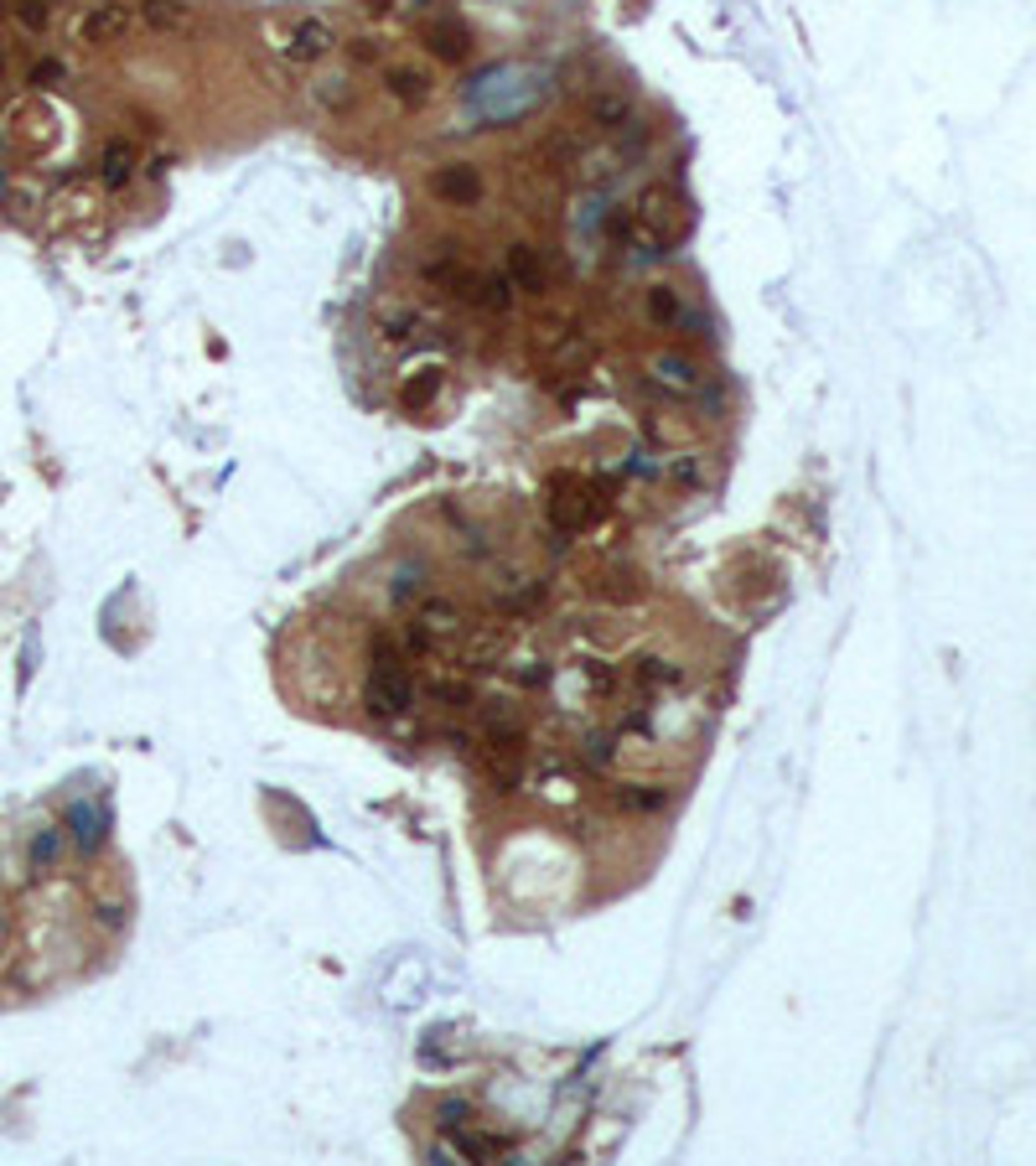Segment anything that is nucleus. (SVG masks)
<instances>
[{"label":"nucleus","mask_w":1036,"mask_h":1166,"mask_svg":"<svg viewBox=\"0 0 1036 1166\" xmlns=\"http://www.w3.org/2000/svg\"><path fill=\"white\" fill-rule=\"evenodd\" d=\"M410 674H405V658H399V649H394L389 638H379L373 643V669H369V685H363V706H369L373 721H394V715H405V706H410Z\"/></svg>","instance_id":"nucleus-1"},{"label":"nucleus","mask_w":1036,"mask_h":1166,"mask_svg":"<svg viewBox=\"0 0 1036 1166\" xmlns=\"http://www.w3.org/2000/svg\"><path fill=\"white\" fill-rule=\"evenodd\" d=\"M549 524L560 534H586L596 518H602V488L581 473H555L549 477Z\"/></svg>","instance_id":"nucleus-2"},{"label":"nucleus","mask_w":1036,"mask_h":1166,"mask_svg":"<svg viewBox=\"0 0 1036 1166\" xmlns=\"http://www.w3.org/2000/svg\"><path fill=\"white\" fill-rule=\"evenodd\" d=\"M638 229L653 249H674L689 229V202L674 193V187H648L638 198Z\"/></svg>","instance_id":"nucleus-3"},{"label":"nucleus","mask_w":1036,"mask_h":1166,"mask_svg":"<svg viewBox=\"0 0 1036 1166\" xmlns=\"http://www.w3.org/2000/svg\"><path fill=\"white\" fill-rule=\"evenodd\" d=\"M270 42H275V53H280L286 62H295V68H312V62H322V58H333V53H337V32L327 26V21H316V16L286 21L280 32H270Z\"/></svg>","instance_id":"nucleus-4"},{"label":"nucleus","mask_w":1036,"mask_h":1166,"mask_svg":"<svg viewBox=\"0 0 1036 1166\" xmlns=\"http://www.w3.org/2000/svg\"><path fill=\"white\" fill-rule=\"evenodd\" d=\"M130 32H140V11L130 0H98L94 11H83V21H79L83 47H115Z\"/></svg>","instance_id":"nucleus-5"},{"label":"nucleus","mask_w":1036,"mask_h":1166,"mask_svg":"<svg viewBox=\"0 0 1036 1166\" xmlns=\"http://www.w3.org/2000/svg\"><path fill=\"white\" fill-rule=\"evenodd\" d=\"M379 83H384V94H389L399 109H426V104L435 100L431 68H420V62H384V68H379Z\"/></svg>","instance_id":"nucleus-6"},{"label":"nucleus","mask_w":1036,"mask_h":1166,"mask_svg":"<svg viewBox=\"0 0 1036 1166\" xmlns=\"http://www.w3.org/2000/svg\"><path fill=\"white\" fill-rule=\"evenodd\" d=\"M420 42L435 62H467L472 58V26L456 16H435L420 26Z\"/></svg>","instance_id":"nucleus-7"},{"label":"nucleus","mask_w":1036,"mask_h":1166,"mask_svg":"<svg viewBox=\"0 0 1036 1166\" xmlns=\"http://www.w3.org/2000/svg\"><path fill=\"white\" fill-rule=\"evenodd\" d=\"M591 363V337L581 327H555L545 337V374H581Z\"/></svg>","instance_id":"nucleus-8"},{"label":"nucleus","mask_w":1036,"mask_h":1166,"mask_svg":"<svg viewBox=\"0 0 1036 1166\" xmlns=\"http://www.w3.org/2000/svg\"><path fill=\"white\" fill-rule=\"evenodd\" d=\"M431 193L446 208H472V202H482V172L467 166V161H451V166H441L431 177Z\"/></svg>","instance_id":"nucleus-9"},{"label":"nucleus","mask_w":1036,"mask_h":1166,"mask_svg":"<svg viewBox=\"0 0 1036 1166\" xmlns=\"http://www.w3.org/2000/svg\"><path fill=\"white\" fill-rule=\"evenodd\" d=\"M136 166H140V145L130 136H115L98 145V182L104 187H125V182L136 177Z\"/></svg>","instance_id":"nucleus-10"},{"label":"nucleus","mask_w":1036,"mask_h":1166,"mask_svg":"<svg viewBox=\"0 0 1036 1166\" xmlns=\"http://www.w3.org/2000/svg\"><path fill=\"white\" fill-rule=\"evenodd\" d=\"M503 276H509L513 291H524V296H545V285H549V270H545V259H539L534 244H509V270H503Z\"/></svg>","instance_id":"nucleus-11"},{"label":"nucleus","mask_w":1036,"mask_h":1166,"mask_svg":"<svg viewBox=\"0 0 1036 1166\" xmlns=\"http://www.w3.org/2000/svg\"><path fill=\"white\" fill-rule=\"evenodd\" d=\"M441 384H446V369H435V363L415 369V374L399 384V410H405V416H426L435 399H441Z\"/></svg>","instance_id":"nucleus-12"},{"label":"nucleus","mask_w":1036,"mask_h":1166,"mask_svg":"<svg viewBox=\"0 0 1036 1166\" xmlns=\"http://www.w3.org/2000/svg\"><path fill=\"white\" fill-rule=\"evenodd\" d=\"M591 592L602 596V602L627 607V602L643 596V575L632 571V565H596V571H591Z\"/></svg>","instance_id":"nucleus-13"},{"label":"nucleus","mask_w":1036,"mask_h":1166,"mask_svg":"<svg viewBox=\"0 0 1036 1166\" xmlns=\"http://www.w3.org/2000/svg\"><path fill=\"white\" fill-rule=\"evenodd\" d=\"M648 378L664 384V389H674V395L700 389V369H695V358H685V353H653L648 358Z\"/></svg>","instance_id":"nucleus-14"},{"label":"nucleus","mask_w":1036,"mask_h":1166,"mask_svg":"<svg viewBox=\"0 0 1036 1166\" xmlns=\"http://www.w3.org/2000/svg\"><path fill=\"white\" fill-rule=\"evenodd\" d=\"M462 301L482 306V312H509V306H513V280L509 276H492V270H472Z\"/></svg>","instance_id":"nucleus-15"},{"label":"nucleus","mask_w":1036,"mask_h":1166,"mask_svg":"<svg viewBox=\"0 0 1036 1166\" xmlns=\"http://www.w3.org/2000/svg\"><path fill=\"white\" fill-rule=\"evenodd\" d=\"M467 265L456 259V249H441V255H431L426 265H420V280L426 285H435V291H446V296H456L462 301V291H467Z\"/></svg>","instance_id":"nucleus-16"},{"label":"nucleus","mask_w":1036,"mask_h":1166,"mask_svg":"<svg viewBox=\"0 0 1036 1166\" xmlns=\"http://www.w3.org/2000/svg\"><path fill=\"white\" fill-rule=\"evenodd\" d=\"M451 1146H456V1156H467V1162H498V1156H509L513 1141L509 1135H492V1130H451Z\"/></svg>","instance_id":"nucleus-17"},{"label":"nucleus","mask_w":1036,"mask_h":1166,"mask_svg":"<svg viewBox=\"0 0 1036 1166\" xmlns=\"http://www.w3.org/2000/svg\"><path fill=\"white\" fill-rule=\"evenodd\" d=\"M140 26L151 32H187L193 26V5L187 0H140Z\"/></svg>","instance_id":"nucleus-18"},{"label":"nucleus","mask_w":1036,"mask_h":1166,"mask_svg":"<svg viewBox=\"0 0 1036 1166\" xmlns=\"http://www.w3.org/2000/svg\"><path fill=\"white\" fill-rule=\"evenodd\" d=\"M632 115H638V104H632V94H622V89H606V94L591 100V125H602V130H612V136L627 130Z\"/></svg>","instance_id":"nucleus-19"},{"label":"nucleus","mask_w":1036,"mask_h":1166,"mask_svg":"<svg viewBox=\"0 0 1036 1166\" xmlns=\"http://www.w3.org/2000/svg\"><path fill=\"white\" fill-rule=\"evenodd\" d=\"M68 830H73V846H79L83 855H94V850L104 846V809L73 804V809H68Z\"/></svg>","instance_id":"nucleus-20"},{"label":"nucleus","mask_w":1036,"mask_h":1166,"mask_svg":"<svg viewBox=\"0 0 1036 1166\" xmlns=\"http://www.w3.org/2000/svg\"><path fill=\"white\" fill-rule=\"evenodd\" d=\"M312 104H316V109H327V115H348L352 104H358V83L342 79V73H333V79L312 83Z\"/></svg>","instance_id":"nucleus-21"},{"label":"nucleus","mask_w":1036,"mask_h":1166,"mask_svg":"<svg viewBox=\"0 0 1036 1166\" xmlns=\"http://www.w3.org/2000/svg\"><path fill=\"white\" fill-rule=\"evenodd\" d=\"M415 622H420L431 638H456V633H462V613H456V602H446V596H441V602H426Z\"/></svg>","instance_id":"nucleus-22"},{"label":"nucleus","mask_w":1036,"mask_h":1166,"mask_svg":"<svg viewBox=\"0 0 1036 1166\" xmlns=\"http://www.w3.org/2000/svg\"><path fill=\"white\" fill-rule=\"evenodd\" d=\"M509 649V633L503 628H488V633H472L467 638V669H492Z\"/></svg>","instance_id":"nucleus-23"},{"label":"nucleus","mask_w":1036,"mask_h":1166,"mask_svg":"<svg viewBox=\"0 0 1036 1166\" xmlns=\"http://www.w3.org/2000/svg\"><path fill=\"white\" fill-rule=\"evenodd\" d=\"M379 337H384L389 348H410L415 337H420V317H415V312H405V306H399V312H384V322H379Z\"/></svg>","instance_id":"nucleus-24"},{"label":"nucleus","mask_w":1036,"mask_h":1166,"mask_svg":"<svg viewBox=\"0 0 1036 1166\" xmlns=\"http://www.w3.org/2000/svg\"><path fill=\"white\" fill-rule=\"evenodd\" d=\"M679 317H685V306H679V291H674V285H653V291H648V322H659V327H674Z\"/></svg>","instance_id":"nucleus-25"},{"label":"nucleus","mask_w":1036,"mask_h":1166,"mask_svg":"<svg viewBox=\"0 0 1036 1166\" xmlns=\"http://www.w3.org/2000/svg\"><path fill=\"white\" fill-rule=\"evenodd\" d=\"M617 804H622V809H632V814H653V809H664V804H668V789H648V783H627V789L617 793Z\"/></svg>","instance_id":"nucleus-26"},{"label":"nucleus","mask_w":1036,"mask_h":1166,"mask_svg":"<svg viewBox=\"0 0 1036 1166\" xmlns=\"http://www.w3.org/2000/svg\"><path fill=\"white\" fill-rule=\"evenodd\" d=\"M58 861H62V835L58 830H37V835H32V871L47 876Z\"/></svg>","instance_id":"nucleus-27"},{"label":"nucleus","mask_w":1036,"mask_h":1166,"mask_svg":"<svg viewBox=\"0 0 1036 1166\" xmlns=\"http://www.w3.org/2000/svg\"><path fill=\"white\" fill-rule=\"evenodd\" d=\"M674 664H668V658H638V679H643V685H668V679H674Z\"/></svg>","instance_id":"nucleus-28"},{"label":"nucleus","mask_w":1036,"mask_h":1166,"mask_svg":"<svg viewBox=\"0 0 1036 1166\" xmlns=\"http://www.w3.org/2000/svg\"><path fill=\"white\" fill-rule=\"evenodd\" d=\"M348 62H352V68H373V62H379V42H373V37H352L348 42Z\"/></svg>","instance_id":"nucleus-29"},{"label":"nucleus","mask_w":1036,"mask_h":1166,"mask_svg":"<svg viewBox=\"0 0 1036 1166\" xmlns=\"http://www.w3.org/2000/svg\"><path fill=\"white\" fill-rule=\"evenodd\" d=\"M467 1120H472L467 1099H446V1105H441V1130H446V1135H451V1130H462Z\"/></svg>","instance_id":"nucleus-30"},{"label":"nucleus","mask_w":1036,"mask_h":1166,"mask_svg":"<svg viewBox=\"0 0 1036 1166\" xmlns=\"http://www.w3.org/2000/svg\"><path fill=\"white\" fill-rule=\"evenodd\" d=\"M612 747H617V742H612V736H591V742H586V757H591V768H602V762H612Z\"/></svg>","instance_id":"nucleus-31"},{"label":"nucleus","mask_w":1036,"mask_h":1166,"mask_svg":"<svg viewBox=\"0 0 1036 1166\" xmlns=\"http://www.w3.org/2000/svg\"><path fill=\"white\" fill-rule=\"evenodd\" d=\"M58 79H62V62H37V68H32V83H37V89H53Z\"/></svg>","instance_id":"nucleus-32"},{"label":"nucleus","mask_w":1036,"mask_h":1166,"mask_svg":"<svg viewBox=\"0 0 1036 1166\" xmlns=\"http://www.w3.org/2000/svg\"><path fill=\"white\" fill-rule=\"evenodd\" d=\"M363 5H369L373 16H384V11H394V0H363Z\"/></svg>","instance_id":"nucleus-33"},{"label":"nucleus","mask_w":1036,"mask_h":1166,"mask_svg":"<svg viewBox=\"0 0 1036 1166\" xmlns=\"http://www.w3.org/2000/svg\"><path fill=\"white\" fill-rule=\"evenodd\" d=\"M5 5H11V0H0V16H5Z\"/></svg>","instance_id":"nucleus-34"}]
</instances>
